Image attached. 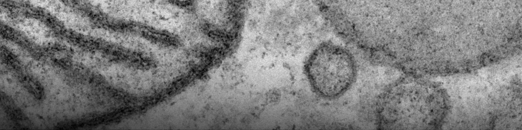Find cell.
Instances as JSON below:
<instances>
[{
    "label": "cell",
    "mask_w": 522,
    "mask_h": 130,
    "mask_svg": "<svg viewBox=\"0 0 522 130\" xmlns=\"http://www.w3.org/2000/svg\"><path fill=\"white\" fill-rule=\"evenodd\" d=\"M355 71L350 54L332 43L321 45L307 64V73L314 87L327 98H335L344 93L353 83Z\"/></svg>",
    "instance_id": "1"
}]
</instances>
